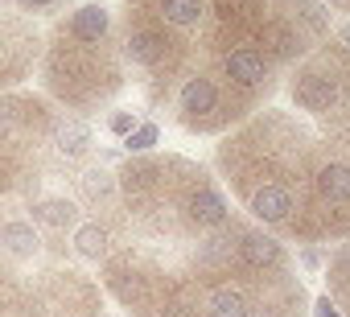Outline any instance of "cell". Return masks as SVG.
<instances>
[{"label": "cell", "instance_id": "cell-1", "mask_svg": "<svg viewBox=\"0 0 350 317\" xmlns=\"http://www.w3.org/2000/svg\"><path fill=\"white\" fill-rule=\"evenodd\" d=\"M95 136L83 115L62 111L46 95H0V202L25 206L46 190H66L87 169Z\"/></svg>", "mask_w": 350, "mask_h": 317}, {"label": "cell", "instance_id": "cell-5", "mask_svg": "<svg viewBox=\"0 0 350 317\" xmlns=\"http://www.w3.org/2000/svg\"><path fill=\"white\" fill-rule=\"evenodd\" d=\"M124 144H128V152H148V148L157 144V124H140V128H132Z\"/></svg>", "mask_w": 350, "mask_h": 317}, {"label": "cell", "instance_id": "cell-3", "mask_svg": "<svg viewBox=\"0 0 350 317\" xmlns=\"http://www.w3.org/2000/svg\"><path fill=\"white\" fill-rule=\"evenodd\" d=\"M42 91L50 103H58L70 115H87L103 107L120 87V50L111 46V17L103 5L70 9L54 21L46 46H42Z\"/></svg>", "mask_w": 350, "mask_h": 317}, {"label": "cell", "instance_id": "cell-2", "mask_svg": "<svg viewBox=\"0 0 350 317\" xmlns=\"http://www.w3.org/2000/svg\"><path fill=\"white\" fill-rule=\"evenodd\" d=\"M70 251L21 206L0 202V317H103L99 288Z\"/></svg>", "mask_w": 350, "mask_h": 317}, {"label": "cell", "instance_id": "cell-4", "mask_svg": "<svg viewBox=\"0 0 350 317\" xmlns=\"http://www.w3.org/2000/svg\"><path fill=\"white\" fill-rule=\"evenodd\" d=\"M42 25L17 5H0V95L33 79V66L42 62Z\"/></svg>", "mask_w": 350, "mask_h": 317}, {"label": "cell", "instance_id": "cell-8", "mask_svg": "<svg viewBox=\"0 0 350 317\" xmlns=\"http://www.w3.org/2000/svg\"><path fill=\"white\" fill-rule=\"evenodd\" d=\"M317 317H342V313L334 309V301H329V297H321V301H317Z\"/></svg>", "mask_w": 350, "mask_h": 317}, {"label": "cell", "instance_id": "cell-7", "mask_svg": "<svg viewBox=\"0 0 350 317\" xmlns=\"http://www.w3.org/2000/svg\"><path fill=\"white\" fill-rule=\"evenodd\" d=\"M132 128H136V124H132V115H124V111H120V115H111V132H132Z\"/></svg>", "mask_w": 350, "mask_h": 317}, {"label": "cell", "instance_id": "cell-10", "mask_svg": "<svg viewBox=\"0 0 350 317\" xmlns=\"http://www.w3.org/2000/svg\"><path fill=\"white\" fill-rule=\"evenodd\" d=\"M338 5H350V0H338Z\"/></svg>", "mask_w": 350, "mask_h": 317}, {"label": "cell", "instance_id": "cell-9", "mask_svg": "<svg viewBox=\"0 0 350 317\" xmlns=\"http://www.w3.org/2000/svg\"><path fill=\"white\" fill-rule=\"evenodd\" d=\"M338 42H342V50H350V25H342V29H338Z\"/></svg>", "mask_w": 350, "mask_h": 317}, {"label": "cell", "instance_id": "cell-6", "mask_svg": "<svg viewBox=\"0 0 350 317\" xmlns=\"http://www.w3.org/2000/svg\"><path fill=\"white\" fill-rule=\"evenodd\" d=\"M0 5H17V9H25L29 17H42V13H50V9H58L62 0H0Z\"/></svg>", "mask_w": 350, "mask_h": 317}]
</instances>
